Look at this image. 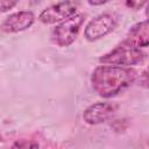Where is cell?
Returning a JSON list of instances; mask_svg holds the SVG:
<instances>
[{
    "instance_id": "cell-1",
    "label": "cell",
    "mask_w": 149,
    "mask_h": 149,
    "mask_svg": "<svg viewBox=\"0 0 149 149\" xmlns=\"http://www.w3.org/2000/svg\"><path fill=\"white\" fill-rule=\"evenodd\" d=\"M136 78V72L128 66L100 65L91 74V84L101 98H112L129 87Z\"/></svg>"
},
{
    "instance_id": "cell-2",
    "label": "cell",
    "mask_w": 149,
    "mask_h": 149,
    "mask_svg": "<svg viewBox=\"0 0 149 149\" xmlns=\"http://www.w3.org/2000/svg\"><path fill=\"white\" fill-rule=\"evenodd\" d=\"M144 59V52L140 48L126 45L121 43L108 52L99 57V63L102 65L115 66H130L142 63Z\"/></svg>"
},
{
    "instance_id": "cell-3",
    "label": "cell",
    "mask_w": 149,
    "mask_h": 149,
    "mask_svg": "<svg viewBox=\"0 0 149 149\" xmlns=\"http://www.w3.org/2000/svg\"><path fill=\"white\" fill-rule=\"evenodd\" d=\"M84 21L85 15L81 13H76L71 17L61 21L52 30L54 42L62 48L70 47L76 41Z\"/></svg>"
},
{
    "instance_id": "cell-4",
    "label": "cell",
    "mask_w": 149,
    "mask_h": 149,
    "mask_svg": "<svg viewBox=\"0 0 149 149\" xmlns=\"http://www.w3.org/2000/svg\"><path fill=\"white\" fill-rule=\"evenodd\" d=\"M118 26V20L113 14L104 13L94 19H92L84 29V37L90 41L94 42L101 40L106 35L111 34Z\"/></svg>"
},
{
    "instance_id": "cell-5",
    "label": "cell",
    "mask_w": 149,
    "mask_h": 149,
    "mask_svg": "<svg viewBox=\"0 0 149 149\" xmlns=\"http://www.w3.org/2000/svg\"><path fill=\"white\" fill-rule=\"evenodd\" d=\"M77 10H78L77 1L63 0L43 9L38 15V20L45 24H54L71 17L77 13Z\"/></svg>"
},
{
    "instance_id": "cell-6",
    "label": "cell",
    "mask_w": 149,
    "mask_h": 149,
    "mask_svg": "<svg viewBox=\"0 0 149 149\" xmlns=\"http://www.w3.org/2000/svg\"><path fill=\"white\" fill-rule=\"evenodd\" d=\"M35 22V15L30 10H20L9 14L0 23V30L6 34H15L29 29Z\"/></svg>"
},
{
    "instance_id": "cell-7",
    "label": "cell",
    "mask_w": 149,
    "mask_h": 149,
    "mask_svg": "<svg viewBox=\"0 0 149 149\" xmlns=\"http://www.w3.org/2000/svg\"><path fill=\"white\" fill-rule=\"evenodd\" d=\"M118 106L112 102H95L86 107L83 112V120L87 125H100L106 122L116 112Z\"/></svg>"
},
{
    "instance_id": "cell-8",
    "label": "cell",
    "mask_w": 149,
    "mask_h": 149,
    "mask_svg": "<svg viewBox=\"0 0 149 149\" xmlns=\"http://www.w3.org/2000/svg\"><path fill=\"white\" fill-rule=\"evenodd\" d=\"M123 44L135 47V48H146L148 47V21L143 20L136 24H134L126 34Z\"/></svg>"
},
{
    "instance_id": "cell-9",
    "label": "cell",
    "mask_w": 149,
    "mask_h": 149,
    "mask_svg": "<svg viewBox=\"0 0 149 149\" xmlns=\"http://www.w3.org/2000/svg\"><path fill=\"white\" fill-rule=\"evenodd\" d=\"M20 0H0V13H6L13 9Z\"/></svg>"
},
{
    "instance_id": "cell-10",
    "label": "cell",
    "mask_w": 149,
    "mask_h": 149,
    "mask_svg": "<svg viewBox=\"0 0 149 149\" xmlns=\"http://www.w3.org/2000/svg\"><path fill=\"white\" fill-rule=\"evenodd\" d=\"M123 1L125 5L133 10H140L147 3V0H123Z\"/></svg>"
},
{
    "instance_id": "cell-11",
    "label": "cell",
    "mask_w": 149,
    "mask_h": 149,
    "mask_svg": "<svg viewBox=\"0 0 149 149\" xmlns=\"http://www.w3.org/2000/svg\"><path fill=\"white\" fill-rule=\"evenodd\" d=\"M13 147H17V148H29V147H38V143H27V142H23V140H22V142H16V143H14L13 144Z\"/></svg>"
},
{
    "instance_id": "cell-12",
    "label": "cell",
    "mask_w": 149,
    "mask_h": 149,
    "mask_svg": "<svg viewBox=\"0 0 149 149\" xmlns=\"http://www.w3.org/2000/svg\"><path fill=\"white\" fill-rule=\"evenodd\" d=\"M109 1L111 0H87L88 5H91V6H101V5L107 3Z\"/></svg>"
},
{
    "instance_id": "cell-13",
    "label": "cell",
    "mask_w": 149,
    "mask_h": 149,
    "mask_svg": "<svg viewBox=\"0 0 149 149\" xmlns=\"http://www.w3.org/2000/svg\"><path fill=\"white\" fill-rule=\"evenodd\" d=\"M1 141H2V137H1V135H0V143H1Z\"/></svg>"
}]
</instances>
